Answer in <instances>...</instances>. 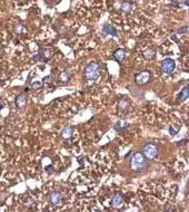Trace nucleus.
<instances>
[{"instance_id": "f257e3e1", "label": "nucleus", "mask_w": 189, "mask_h": 212, "mask_svg": "<svg viewBox=\"0 0 189 212\" xmlns=\"http://www.w3.org/2000/svg\"><path fill=\"white\" fill-rule=\"evenodd\" d=\"M101 74V67L97 61H90L87 66L85 67V77L87 80L94 82L99 78Z\"/></svg>"}, {"instance_id": "f03ea898", "label": "nucleus", "mask_w": 189, "mask_h": 212, "mask_svg": "<svg viewBox=\"0 0 189 212\" xmlns=\"http://www.w3.org/2000/svg\"><path fill=\"white\" fill-rule=\"evenodd\" d=\"M147 161L141 152H135L130 157V169L133 172H140L146 167Z\"/></svg>"}, {"instance_id": "7ed1b4c3", "label": "nucleus", "mask_w": 189, "mask_h": 212, "mask_svg": "<svg viewBox=\"0 0 189 212\" xmlns=\"http://www.w3.org/2000/svg\"><path fill=\"white\" fill-rule=\"evenodd\" d=\"M141 154L146 160H155L158 156V146L155 143H146L141 149Z\"/></svg>"}, {"instance_id": "20e7f679", "label": "nucleus", "mask_w": 189, "mask_h": 212, "mask_svg": "<svg viewBox=\"0 0 189 212\" xmlns=\"http://www.w3.org/2000/svg\"><path fill=\"white\" fill-rule=\"evenodd\" d=\"M175 68H176V61L173 60L172 58H165L164 60L161 61L160 64V70L164 74H167V75H169V74H172L173 70H175Z\"/></svg>"}, {"instance_id": "39448f33", "label": "nucleus", "mask_w": 189, "mask_h": 212, "mask_svg": "<svg viewBox=\"0 0 189 212\" xmlns=\"http://www.w3.org/2000/svg\"><path fill=\"white\" fill-rule=\"evenodd\" d=\"M151 76H152V74H151V72L148 70V69L141 70V72L138 73V74L136 75V77H135L136 84H137V85H145V84H147L150 79H151Z\"/></svg>"}, {"instance_id": "423d86ee", "label": "nucleus", "mask_w": 189, "mask_h": 212, "mask_svg": "<svg viewBox=\"0 0 189 212\" xmlns=\"http://www.w3.org/2000/svg\"><path fill=\"white\" fill-rule=\"evenodd\" d=\"M61 201H62V193L60 191H52L49 194V202L52 206H60Z\"/></svg>"}, {"instance_id": "0eeeda50", "label": "nucleus", "mask_w": 189, "mask_h": 212, "mask_svg": "<svg viewBox=\"0 0 189 212\" xmlns=\"http://www.w3.org/2000/svg\"><path fill=\"white\" fill-rule=\"evenodd\" d=\"M129 127V123L126 122V121H123V120H120V121H118V122L114 125V129L116 131V132H119V133H121V132H125L127 128Z\"/></svg>"}, {"instance_id": "6e6552de", "label": "nucleus", "mask_w": 189, "mask_h": 212, "mask_svg": "<svg viewBox=\"0 0 189 212\" xmlns=\"http://www.w3.org/2000/svg\"><path fill=\"white\" fill-rule=\"evenodd\" d=\"M126 58V51L122 48H118L114 51V59L118 63H122Z\"/></svg>"}, {"instance_id": "1a4fd4ad", "label": "nucleus", "mask_w": 189, "mask_h": 212, "mask_svg": "<svg viewBox=\"0 0 189 212\" xmlns=\"http://www.w3.org/2000/svg\"><path fill=\"white\" fill-rule=\"evenodd\" d=\"M15 104H16L17 107H19V108H22V107H25L26 104H27V96L26 94H19L18 96L16 97V100H15Z\"/></svg>"}, {"instance_id": "9d476101", "label": "nucleus", "mask_w": 189, "mask_h": 212, "mask_svg": "<svg viewBox=\"0 0 189 212\" xmlns=\"http://www.w3.org/2000/svg\"><path fill=\"white\" fill-rule=\"evenodd\" d=\"M102 33H104L105 36H114V37H116L117 30L115 27H112L110 25L106 23V25H104V27H102Z\"/></svg>"}, {"instance_id": "9b49d317", "label": "nucleus", "mask_w": 189, "mask_h": 212, "mask_svg": "<svg viewBox=\"0 0 189 212\" xmlns=\"http://www.w3.org/2000/svg\"><path fill=\"white\" fill-rule=\"evenodd\" d=\"M122 202H123V198H122V195L120 194V193H116V194L112 196V200H111L112 206L119 208V206L122 204Z\"/></svg>"}, {"instance_id": "f8f14e48", "label": "nucleus", "mask_w": 189, "mask_h": 212, "mask_svg": "<svg viewBox=\"0 0 189 212\" xmlns=\"http://www.w3.org/2000/svg\"><path fill=\"white\" fill-rule=\"evenodd\" d=\"M72 132H73V128L71 126H65L61 131L60 136L65 139H69L72 136Z\"/></svg>"}, {"instance_id": "ddd939ff", "label": "nucleus", "mask_w": 189, "mask_h": 212, "mask_svg": "<svg viewBox=\"0 0 189 212\" xmlns=\"http://www.w3.org/2000/svg\"><path fill=\"white\" fill-rule=\"evenodd\" d=\"M129 106H130V100L127 97H122L118 103V107H119L120 111H126V110L129 108Z\"/></svg>"}, {"instance_id": "4468645a", "label": "nucleus", "mask_w": 189, "mask_h": 212, "mask_svg": "<svg viewBox=\"0 0 189 212\" xmlns=\"http://www.w3.org/2000/svg\"><path fill=\"white\" fill-rule=\"evenodd\" d=\"M71 76V72L69 70V69H65V70H62V72L59 74V80H60L61 83H66L69 80V78Z\"/></svg>"}, {"instance_id": "2eb2a0df", "label": "nucleus", "mask_w": 189, "mask_h": 212, "mask_svg": "<svg viewBox=\"0 0 189 212\" xmlns=\"http://www.w3.org/2000/svg\"><path fill=\"white\" fill-rule=\"evenodd\" d=\"M144 57L148 60H152L156 58V50L154 48H148L144 51Z\"/></svg>"}, {"instance_id": "dca6fc26", "label": "nucleus", "mask_w": 189, "mask_h": 212, "mask_svg": "<svg viewBox=\"0 0 189 212\" xmlns=\"http://www.w3.org/2000/svg\"><path fill=\"white\" fill-rule=\"evenodd\" d=\"M131 8H133V5L129 2V1H121L120 4V9L121 11L126 12V14H129L131 11Z\"/></svg>"}, {"instance_id": "f3484780", "label": "nucleus", "mask_w": 189, "mask_h": 212, "mask_svg": "<svg viewBox=\"0 0 189 212\" xmlns=\"http://www.w3.org/2000/svg\"><path fill=\"white\" fill-rule=\"evenodd\" d=\"M188 96H189V88L188 86H185L183 88V90L180 92V94H179V100L180 102H183V100H188Z\"/></svg>"}, {"instance_id": "a211bd4d", "label": "nucleus", "mask_w": 189, "mask_h": 212, "mask_svg": "<svg viewBox=\"0 0 189 212\" xmlns=\"http://www.w3.org/2000/svg\"><path fill=\"white\" fill-rule=\"evenodd\" d=\"M40 54H41V56L44 57V59H47V58H50L51 57V49L50 48H42L41 49V51H40Z\"/></svg>"}, {"instance_id": "6ab92c4d", "label": "nucleus", "mask_w": 189, "mask_h": 212, "mask_svg": "<svg viewBox=\"0 0 189 212\" xmlns=\"http://www.w3.org/2000/svg\"><path fill=\"white\" fill-rule=\"evenodd\" d=\"M23 30H25V26L22 23H19V25H17L16 27H15V33H22Z\"/></svg>"}, {"instance_id": "aec40b11", "label": "nucleus", "mask_w": 189, "mask_h": 212, "mask_svg": "<svg viewBox=\"0 0 189 212\" xmlns=\"http://www.w3.org/2000/svg\"><path fill=\"white\" fill-rule=\"evenodd\" d=\"M41 86H42V82H40V80L35 82V83L31 84V88L32 89H38V88H40Z\"/></svg>"}, {"instance_id": "412c9836", "label": "nucleus", "mask_w": 189, "mask_h": 212, "mask_svg": "<svg viewBox=\"0 0 189 212\" xmlns=\"http://www.w3.org/2000/svg\"><path fill=\"white\" fill-rule=\"evenodd\" d=\"M178 33H183V35H186V33H188V26H183V27L179 28L177 30Z\"/></svg>"}, {"instance_id": "4be33fe9", "label": "nucleus", "mask_w": 189, "mask_h": 212, "mask_svg": "<svg viewBox=\"0 0 189 212\" xmlns=\"http://www.w3.org/2000/svg\"><path fill=\"white\" fill-rule=\"evenodd\" d=\"M179 129H180V125H178L176 128L170 127L169 128V133H170V135H176V134L178 133V131H179Z\"/></svg>"}, {"instance_id": "5701e85b", "label": "nucleus", "mask_w": 189, "mask_h": 212, "mask_svg": "<svg viewBox=\"0 0 189 212\" xmlns=\"http://www.w3.org/2000/svg\"><path fill=\"white\" fill-rule=\"evenodd\" d=\"M169 6H170V7H173V8H179V7H180V2L177 1V0H171Z\"/></svg>"}, {"instance_id": "b1692460", "label": "nucleus", "mask_w": 189, "mask_h": 212, "mask_svg": "<svg viewBox=\"0 0 189 212\" xmlns=\"http://www.w3.org/2000/svg\"><path fill=\"white\" fill-rule=\"evenodd\" d=\"M50 80H51V75L46 76V77L42 79V84H48V83H50Z\"/></svg>"}, {"instance_id": "393cba45", "label": "nucleus", "mask_w": 189, "mask_h": 212, "mask_svg": "<svg viewBox=\"0 0 189 212\" xmlns=\"http://www.w3.org/2000/svg\"><path fill=\"white\" fill-rule=\"evenodd\" d=\"M173 210H175L173 206H170V204H168V206L165 208V211H173Z\"/></svg>"}, {"instance_id": "a878e982", "label": "nucleus", "mask_w": 189, "mask_h": 212, "mask_svg": "<svg viewBox=\"0 0 189 212\" xmlns=\"http://www.w3.org/2000/svg\"><path fill=\"white\" fill-rule=\"evenodd\" d=\"M46 170H47V172L50 173V174H51V173H54V167L51 166V165H50V166L46 167Z\"/></svg>"}, {"instance_id": "bb28decb", "label": "nucleus", "mask_w": 189, "mask_h": 212, "mask_svg": "<svg viewBox=\"0 0 189 212\" xmlns=\"http://www.w3.org/2000/svg\"><path fill=\"white\" fill-rule=\"evenodd\" d=\"M186 141H187V139H183V141H179L177 145H181V144H183V142H186Z\"/></svg>"}, {"instance_id": "cd10ccee", "label": "nucleus", "mask_w": 189, "mask_h": 212, "mask_svg": "<svg viewBox=\"0 0 189 212\" xmlns=\"http://www.w3.org/2000/svg\"><path fill=\"white\" fill-rule=\"evenodd\" d=\"M183 4H185V6H188L189 5V1H188V0H185V1H183Z\"/></svg>"}]
</instances>
